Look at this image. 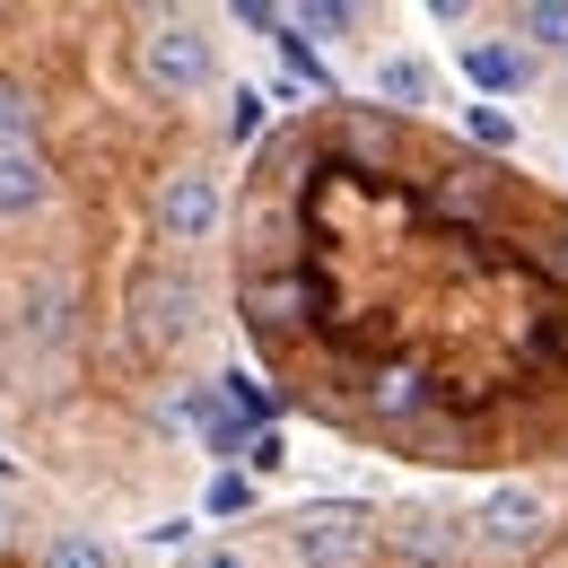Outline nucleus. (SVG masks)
<instances>
[{"label": "nucleus", "mask_w": 568, "mask_h": 568, "mask_svg": "<svg viewBox=\"0 0 568 568\" xmlns=\"http://www.w3.org/2000/svg\"><path fill=\"white\" fill-rule=\"evenodd\" d=\"M9 534H18V507H9V490H0V551H9Z\"/></svg>", "instance_id": "obj_24"}, {"label": "nucleus", "mask_w": 568, "mask_h": 568, "mask_svg": "<svg viewBox=\"0 0 568 568\" xmlns=\"http://www.w3.org/2000/svg\"><path fill=\"white\" fill-rule=\"evenodd\" d=\"M464 534H473V560L516 568V560H534V551L560 534V507H551L542 481H498V490H481L464 507Z\"/></svg>", "instance_id": "obj_1"}, {"label": "nucleus", "mask_w": 568, "mask_h": 568, "mask_svg": "<svg viewBox=\"0 0 568 568\" xmlns=\"http://www.w3.org/2000/svg\"><path fill=\"white\" fill-rule=\"evenodd\" d=\"M0 149H36V105L0 79Z\"/></svg>", "instance_id": "obj_16"}, {"label": "nucleus", "mask_w": 568, "mask_h": 568, "mask_svg": "<svg viewBox=\"0 0 568 568\" xmlns=\"http://www.w3.org/2000/svg\"><path fill=\"white\" fill-rule=\"evenodd\" d=\"M132 62H141V88H158V97H202V88H219V36L202 18H149Z\"/></svg>", "instance_id": "obj_3"}, {"label": "nucleus", "mask_w": 568, "mask_h": 568, "mask_svg": "<svg viewBox=\"0 0 568 568\" xmlns=\"http://www.w3.org/2000/svg\"><path fill=\"white\" fill-rule=\"evenodd\" d=\"M385 551L412 560V568H455V560H473V534H464L455 507H437V498H403V507H385Z\"/></svg>", "instance_id": "obj_5"}, {"label": "nucleus", "mask_w": 568, "mask_h": 568, "mask_svg": "<svg viewBox=\"0 0 568 568\" xmlns=\"http://www.w3.org/2000/svg\"><path fill=\"white\" fill-rule=\"evenodd\" d=\"M18 342L27 351L71 342V281H27V297H18Z\"/></svg>", "instance_id": "obj_8"}, {"label": "nucleus", "mask_w": 568, "mask_h": 568, "mask_svg": "<svg viewBox=\"0 0 568 568\" xmlns=\"http://www.w3.org/2000/svg\"><path fill=\"white\" fill-rule=\"evenodd\" d=\"M551 263H560V272H568V227H560V245H551Z\"/></svg>", "instance_id": "obj_25"}, {"label": "nucleus", "mask_w": 568, "mask_h": 568, "mask_svg": "<svg viewBox=\"0 0 568 568\" xmlns=\"http://www.w3.org/2000/svg\"><path fill=\"white\" fill-rule=\"evenodd\" d=\"M464 79L490 97H516V88H534V53L525 44H464Z\"/></svg>", "instance_id": "obj_9"}, {"label": "nucleus", "mask_w": 568, "mask_h": 568, "mask_svg": "<svg viewBox=\"0 0 568 568\" xmlns=\"http://www.w3.org/2000/svg\"><path fill=\"white\" fill-rule=\"evenodd\" d=\"M428 88H437V79H428V62H412V53H385V62H376V97H385V105H428Z\"/></svg>", "instance_id": "obj_13"}, {"label": "nucleus", "mask_w": 568, "mask_h": 568, "mask_svg": "<svg viewBox=\"0 0 568 568\" xmlns=\"http://www.w3.org/2000/svg\"><path fill=\"white\" fill-rule=\"evenodd\" d=\"M219 132H227L236 149L263 141V88H236V97H227V114H219Z\"/></svg>", "instance_id": "obj_15"}, {"label": "nucleus", "mask_w": 568, "mask_h": 568, "mask_svg": "<svg viewBox=\"0 0 568 568\" xmlns=\"http://www.w3.org/2000/svg\"><path fill=\"white\" fill-rule=\"evenodd\" d=\"M464 123H473V141H481V149H507V141H516V123H507L498 105H473Z\"/></svg>", "instance_id": "obj_18"}, {"label": "nucleus", "mask_w": 568, "mask_h": 568, "mask_svg": "<svg viewBox=\"0 0 568 568\" xmlns=\"http://www.w3.org/2000/svg\"><path fill=\"white\" fill-rule=\"evenodd\" d=\"M245 507H254V481H245V473H219L211 481V516H245Z\"/></svg>", "instance_id": "obj_17"}, {"label": "nucleus", "mask_w": 568, "mask_h": 568, "mask_svg": "<svg viewBox=\"0 0 568 568\" xmlns=\"http://www.w3.org/2000/svg\"><path fill=\"white\" fill-rule=\"evenodd\" d=\"M281 542H288V568H358L385 542V516L358 507V498H315L281 525Z\"/></svg>", "instance_id": "obj_2"}, {"label": "nucleus", "mask_w": 568, "mask_h": 568, "mask_svg": "<svg viewBox=\"0 0 568 568\" xmlns=\"http://www.w3.org/2000/svg\"><path fill=\"white\" fill-rule=\"evenodd\" d=\"M44 202H53L44 149H0V219H36Z\"/></svg>", "instance_id": "obj_7"}, {"label": "nucleus", "mask_w": 568, "mask_h": 568, "mask_svg": "<svg viewBox=\"0 0 568 568\" xmlns=\"http://www.w3.org/2000/svg\"><path fill=\"white\" fill-rule=\"evenodd\" d=\"M227 18H236V27H288V9H272V0H236Z\"/></svg>", "instance_id": "obj_21"}, {"label": "nucleus", "mask_w": 568, "mask_h": 568, "mask_svg": "<svg viewBox=\"0 0 568 568\" xmlns=\"http://www.w3.org/2000/svg\"><path fill=\"white\" fill-rule=\"evenodd\" d=\"M351 149L358 158H385V123H376V114H351Z\"/></svg>", "instance_id": "obj_20"}, {"label": "nucleus", "mask_w": 568, "mask_h": 568, "mask_svg": "<svg viewBox=\"0 0 568 568\" xmlns=\"http://www.w3.org/2000/svg\"><path fill=\"white\" fill-rule=\"evenodd\" d=\"M437 211H446V219H473V211H481V184H446Z\"/></svg>", "instance_id": "obj_23"}, {"label": "nucleus", "mask_w": 568, "mask_h": 568, "mask_svg": "<svg viewBox=\"0 0 568 568\" xmlns=\"http://www.w3.org/2000/svg\"><path fill=\"white\" fill-rule=\"evenodd\" d=\"M516 44L525 53H568V0H516Z\"/></svg>", "instance_id": "obj_11"}, {"label": "nucleus", "mask_w": 568, "mask_h": 568, "mask_svg": "<svg viewBox=\"0 0 568 568\" xmlns=\"http://www.w3.org/2000/svg\"><path fill=\"white\" fill-rule=\"evenodd\" d=\"M184 568H254V560H245L236 542H202V551H193V560H184Z\"/></svg>", "instance_id": "obj_22"}, {"label": "nucleus", "mask_w": 568, "mask_h": 568, "mask_svg": "<svg viewBox=\"0 0 568 568\" xmlns=\"http://www.w3.org/2000/svg\"><path fill=\"white\" fill-rule=\"evenodd\" d=\"M132 315H141V342L149 351H184L193 333H202V288H193V272H141V288H132Z\"/></svg>", "instance_id": "obj_6"}, {"label": "nucleus", "mask_w": 568, "mask_h": 568, "mask_svg": "<svg viewBox=\"0 0 568 568\" xmlns=\"http://www.w3.org/2000/svg\"><path fill=\"white\" fill-rule=\"evenodd\" d=\"M420 403H428L420 367H376V376H367V412H376V420H412Z\"/></svg>", "instance_id": "obj_10"}, {"label": "nucleus", "mask_w": 568, "mask_h": 568, "mask_svg": "<svg viewBox=\"0 0 568 568\" xmlns=\"http://www.w3.org/2000/svg\"><path fill=\"white\" fill-rule=\"evenodd\" d=\"M36 568H114V542H105L97 525H62V534L36 551Z\"/></svg>", "instance_id": "obj_12"}, {"label": "nucleus", "mask_w": 568, "mask_h": 568, "mask_svg": "<svg viewBox=\"0 0 568 568\" xmlns=\"http://www.w3.org/2000/svg\"><path fill=\"white\" fill-rule=\"evenodd\" d=\"M288 27H297V36H324V44H342V36L358 27V9H351V0H306V9H288Z\"/></svg>", "instance_id": "obj_14"}, {"label": "nucleus", "mask_w": 568, "mask_h": 568, "mask_svg": "<svg viewBox=\"0 0 568 568\" xmlns=\"http://www.w3.org/2000/svg\"><path fill=\"white\" fill-rule=\"evenodd\" d=\"M149 219H158V236H166V245H211L219 227H227V193H219L211 166H175V175H158Z\"/></svg>", "instance_id": "obj_4"}, {"label": "nucleus", "mask_w": 568, "mask_h": 568, "mask_svg": "<svg viewBox=\"0 0 568 568\" xmlns=\"http://www.w3.org/2000/svg\"><path fill=\"white\" fill-rule=\"evenodd\" d=\"M254 306H263V324H288V306H297V288H288V281H263V288H254Z\"/></svg>", "instance_id": "obj_19"}]
</instances>
